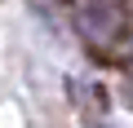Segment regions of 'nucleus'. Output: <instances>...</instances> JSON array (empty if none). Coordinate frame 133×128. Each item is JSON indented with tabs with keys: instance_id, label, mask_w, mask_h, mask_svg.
<instances>
[{
	"instance_id": "obj_3",
	"label": "nucleus",
	"mask_w": 133,
	"mask_h": 128,
	"mask_svg": "<svg viewBox=\"0 0 133 128\" xmlns=\"http://www.w3.org/2000/svg\"><path fill=\"white\" fill-rule=\"evenodd\" d=\"M89 128H111V124H89Z\"/></svg>"
},
{
	"instance_id": "obj_2",
	"label": "nucleus",
	"mask_w": 133,
	"mask_h": 128,
	"mask_svg": "<svg viewBox=\"0 0 133 128\" xmlns=\"http://www.w3.org/2000/svg\"><path fill=\"white\" fill-rule=\"evenodd\" d=\"M124 62H129V75H133V31H129V40H124Z\"/></svg>"
},
{
	"instance_id": "obj_1",
	"label": "nucleus",
	"mask_w": 133,
	"mask_h": 128,
	"mask_svg": "<svg viewBox=\"0 0 133 128\" xmlns=\"http://www.w3.org/2000/svg\"><path fill=\"white\" fill-rule=\"evenodd\" d=\"M71 18H76V31L93 49H111L129 22L124 0H71Z\"/></svg>"
}]
</instances>
